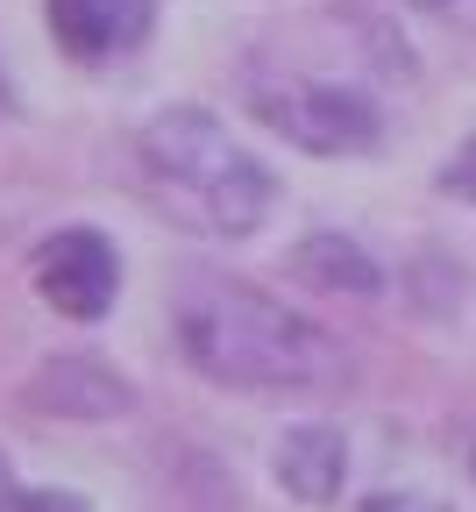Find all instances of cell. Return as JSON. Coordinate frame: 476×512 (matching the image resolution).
Segmentation results:
<instances>
[{"label": "cell", "instance_id": "cell-1", "mask_svg": "<svg viewBox=\"0 0 476 512\" xmlns=\"http://www.w3.org/2000/svg\"><path fill=\"white\" fill-rule=\"evenodd\" d=\"M171 335L178 356L228 392H334V384H349V349L256 285L228 278L192 285L171 313Z\"/></svg>", "mask_w": 476, "mask_h": 512}, {"label": "cell", "instance_id": "cell-2", "mask_svg": "<svg viewBox=\"0 0 476 512\" xmlns=\"http://www.w3.org/2000/svg\"><path fill=\"white\" fill-rule=\"evenodd\" d=\"M135 164H143L150 192L164 200L171 221L199 235H256L278 185L270 171L228 136L207 107H164L135 136Z\"/></svg>", "mask_w": 476, "mask_h": 512}, {"label": "cell", "instance_id": "cell-3", "mask_svg": "<svg viewBox=\"0 0 476 512\" xmlns=\"http://www.w3.org/2000/svg\"><path fill=\"white\" fill-rule=\"evenodd\" d=\"M249 107H256L263 128H278L306 157H363V150L384 143L377 100L342 86V79H278V86H256Z\"/></svg>", "mask_w": 476, "mask_h": 512}, {"label": "cell", "instance_id": "cell-4", "mask_svg": "<svg viewBox=\"0 0 476 512\" xmlns=\"http://www.w3.org/2000/svg\"><path fill=\"white\" fill-rule=\"evenodd\" d=\"M29 278H36V292H43L50 313H64V320H107V306L121 292V256H114V242L100 228H64V235L36 242Z\"/></svg>", "mask_w": 476, "mask_h": 512}, {"label": "cell", "instance_id": "cell-5", "mask_svg": "<svg viewBox=\"0 0 476 512\" xmlns=\"http://www.w3.org/2000/svg\"><path fill=\"white\" fill-rule=\"evenodd\" d=\"M22 406L43 420H114L135 406V384L100 356H43L22 384Z\"/></svg>", "mask_w": 476, "mask_h": 512}, {"label": "cell", "instance_id": "cell-6", "mask_svg": "<svg viewBox=\"0 0 476 512\" xmlns=\"http://www.w3.org/2000/svg\"><path fill=\"white\" fill-rule=\"evenodd\" d=\"M43 8H50L57 50L79 57V64L128 57L135 43L150 36V22H157V0H43Z\"/></svg>", "mask_w": 476, "mask_h": 512}, {"label": "cell", "instance_id": "cell-7", "mask_svg": "<svg viewBox=\"0 0 476 512\" xmlns=\"http://www.w3.org/2000/svg\"><path fill=\"white\" fill-rule=\"evenodd\" d=\"M270 470H278V484H285L299 505H327L334 491H342V477H349V441H342V427L306 420V427H292V434L278 441Z\"/></svg>", "mask_w": 476, "mask_h": 512}, {"label": "cell", "instance_id": "cell-8", "mask_svg": "<svg viewBox=\"0 0 476 512\" xmlns=\"http://www.w3.org/2000/svg\"><path fill=\"white\" fill-rule=\"evenodd\" d=\"M292 278H306L313 292H334V299H377L384 292V271L370 264V249L349 242V235H306L292 249Z\"/></svg>", "mask_w": 476, "mask_h": 512}, {"label": "cell", "instance_id": "cell-9", "mask_svg": "<svg viewBox=\"0 0 476 512\" xmlns=\"http://www.w3.org/2000/svg\"><path fill=\"white\" fill-rule=\"evenodd\" d=\"M0 512H86V498L57 484H15V470L0 463Z\"/></svg>", "mask_w": 476, "mask_h": 512}, {"label": "cell", "instance_id": "cell-10", "mask_svg": "<svg viewBox=\"0 0 476 512\" xmlns=\"http://www.w3.org/2000/svg\"><path fill=\"white\" fill-rule=\"evenodd\" d=\"M434 185L448 192V200H469V207H476V136H469V143L441 164V178H434Z\"/></svg>", "mask_w": 476, "mask_h": 512}, {"label": "cell", "instance_id": "cell-11", "mask_svg": "<svg viewBox=\"0 0 476 512\" xmlns=\"http://www.w3.org/2000/svg\"><path fill=\"white\" fill-rule=\"evenodd\" d=\"M363 512H448V498H434V491H370Z\"/></svg>", "mask_w": 476, "mask_h": 512}, {"label": "cell", "instance_id": "cell-12", "mask_svg": "<svg viewBox=\"0 0 476 512\" xmlns=\"http://www.w3.org/2000/svg\"><path fill=\"white\" fill-rule=\"evenodd\" d=\"M420 8H462V0H420Z\"/></svg>", "mask_w": 476, "mask_h": 512}, {"label": "cell", "instance_id": "cell-13", "mask_svg": "<svg viewBox=\"0 0 476 512\" xmlns=\"http://www.w3.org/2000/svg\"><path fill=\"white\" fill-rule=\"evenodd\" d=\"M469 477H476V448H469Z\"/></svg>", "mask_w": 476, "mask_h": 512}, {"label": "cell", "instance_id": "cell-14", "mask_svg": "<svg viewBox=\"0 0 476 512\" xmlns=\"http://www.w3.org/2000/svg\"><path fill=\"white\" fill-rule=\"evenodd\" d=\"M0 100H8V86H0Z\"/></svg>", "mask_w": 476, "mask_h": 512}]
</instances>
